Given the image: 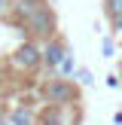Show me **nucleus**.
<instances>
[{
    "mask_svg": "<svg viewBox=\"0 0 122 125\" xmlns=\"http://www.w3.org/2000/svg\"><path fill=\"white\" fill-rule=\"evenodd\" d=\"M9 122H12V125H40L37 113L28 107V104H18V107H12V110H9Z\"/></svg>",
    "mask_w": 122,
    "mask_h": 125,
    "instance_id": "423d86ee",
    "label": "nucleus"
},
{
    "mask_svg": "<svg viewBox=\"0 0 122 125\" xmlns=\"http://www.w3.org/2000/svg\"><path fill=\"white\" fill-rule=\"evenodd\" d=\"M40 3H43V0H6V6H9L6 18H9L15 28H21V24L37 12V6H40Z\"/></svg>",
    "mask_w": 122,
    "mask_h": 125,
    "instance_id": "39448f33",
    "label": "nucleus"
},
{
    "mask_svg": "<svg viewBox=\"0 0 122 125\" xmlns=\"http://www.w3.org/2000/svg\"><path fill=\"white\" fill-rule=\"evenodd\" d=\"M104 12L110 15V21L119 18V15H122V0H104Z\"/></svg>",
    "mask_w": 122,
    "mask_h": 125,
    "instance_id": "0eeeda50",
    "label": "nucleus"
},
{
    "mask_svg": "<svg viewBox=\"0 0 122 125\" xmlns=\"http://www.w3.org/2000/svg\"><path fill=\"white\" fill-rule=\"evenodd\" d=\"M101 52H104V55L113 52V40H104V43H101Z\"/></svg>",
    "mask_w": 122,
    "mask_h": 125,
    "instance_id": "9b49d317",
    "label": "nucleus"
},
{
    "mask_svg": "<svg viewBox=\"0 0 122 125\" xmlns=\"http://www.w3.org/2000/svg\"><path fill=\"white\" fill-rule=\"evenodd\" d=\"M3 3H6V0H0V18H3Z\"/></svg>",
    "mask_w": 122,
    "mask_h": 125,
    "instance_id": "ddd939ff",
    "label": "nucleus"
},
{
    "mask_svg": "<svg viewBox=\"0 0 122 125\" xmlns=\"http://www.w3.org/2000/svg\"><path fill=\"white\" fill-rule=\"evenodd\" d=\"M73 76H76V79H79V83H82V85H89V83H92V73L85 70V67H79V70L73 73Z\"/></svg>",
    "mask_w": 122,
    "mask_h": 125,
    "instance_id": "6e6552de",
    "label": "nucleus"
},
{
    "mask_svg": "<svg viewBox=\"0 0 122 125\" xmlns=\"http://www.w3.org/2000/svg\"><path fill=\"white\" fill-rule=\"evenodd\" d=\"M0 125H12V122H9V116H0Z\"/></svg>",
    "mask_w": 122,
    "mask_h": 125,
    "instance_id": "f8f14e48",
    "label": "nucleus"
},
{
    "mask_svg": "<svg viewBox=\"0 0 122 125\" xmlns=\"http://www.w3.org/2000/svg\"><path fill=\"white\" fill-rule=\"evenodd\" d=\"M107 85H110V89H119V85H122V76H119V73H116V76H107Z\"/></svg>",
    "mask_w": 122,
    "mask_h": 125,
    "instance_id": "1a4fd4ad",
    "label": "nucleus"
},
{
    "mask_svg": "<svg viewBox=\"0 0 122 125\" xmlns=\"http://www.w3.org/2000/svg\"><path fill=\"white\" fill-rule=\"evenodd\" d=\"M113 34H116V37H122V15H119V18H113Z\"/></svg>",
    "mask_w": 122,
    "mask_h": 125,
    "instance_id": "9d476101",
    "label": "nucleus"
},
{
    "mask_svg": "<svg viewBox=\"0 0 122 125\" xmlns=\"http://www.w3.org/2000/svg\"><path fill=\"white\" fill-rule=\"evenodd\" d=\"M21 34L34 43H46V40H55L58 37V18H55V9L43 0L37 6V12L21 24Z\"/></svg>",
    "mask_w": 122,
    "mask_h": 125,
    "instance_id": "f257e3e1",
    "label": "nucleus"
},
{
    "mask_svg": "<svg viewBox=\"0 0 122 125\" xmlns=\"http://www.w3.org/2000/svg\"><path fill=\"white\" fill-rule=\"evenodd\" d=\"M67 55H70V46H67L61 37L46 40V43H43V70H49L52 76H58V70H61V64L67 61Z\"/></svg>",
    "mask_w": 122,
    "mask_h": 125,
    "instance_id": "20e7f679",
    "label": "nucleus"
},
{
    "mask_svg": "<svg viewBox=\"0 0 122 125\" xmlns=\"http://www.w3.org/2000/svg\"><path fill=\"white\" fill-rule=\"evenodd\" d=\"M43 98H46L52 107H73L79 98V85L67 76H52L43 83Z\"/></svg>",
    "mask_w": 122,
    "mask_h": 125,
    "instance_id": "f03ea898",
    "label": "nucleus"
},
{
    "mask_svg": "<svg viewBox=\"0 0 122 125\" xmlns=\"http://www.w3.org/2000/svg\"><path fill=\"white\" fill-rule=\"evenodd\" d=\"M119 76H122V58H119Z\"/></svg>",
    "mask_w": 122,
    "mask_h": 125,
    "instance_id": "4468645a",
    "label": "nucleus"
},
{
    "mask_svg": "<svg viewBox=\"0 0 122 125\" xmlns=\"http://www.w3.org/2000/svg\"><path fill=\"white\" fill-rule=\"evenodd\" d=\"M12 67L15 70H21V73H37L43 67V46L40 43H34V40H24L21 46L12 52Z\"/></svg>",
    "mask_w": 122,
    "mask_h": 125,
    "instance_id": "7ed1b4c3",
    "label": "nucleus"
}]
</instances>
